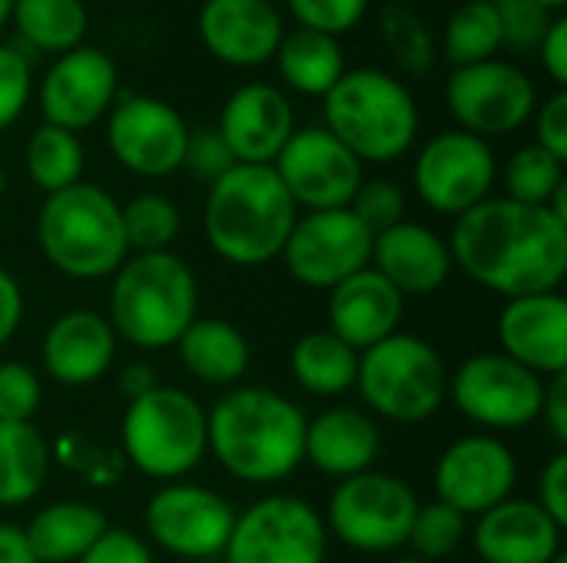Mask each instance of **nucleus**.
<instances>
[{"label":"nucleus","mask_w":567,"mask_h":563,"mask_svg":"<svg viewBox=\"0 0 567 563\" xmlns=\"http://www.w3.org/2000/svg\"><path fill=\"white\" fill-rule=\"evenodd\" d=\"M452 262L482 289L508 299L561 292L567 279V222L548 206L492 196L455 219Z\"/></svg>","instance_id":"nucleus-1"},{"label":"nucleus","mask_w":567,"mask_h":563,"mask_svg":"<svg viewBox=\"0 0 567 563\" xmlns=\"http://www.w3.org/2000/svg\"><path fill=\"white\" fill-rule=\"evenodd\" d=\"M309 415L262 385H236L206 411V455L246 484L286 481L302 465Z\"/></svg>","instance_id":"nucleus-2"},{"label":"nucleus","mask_w":567,"mask_h":563,"mask_svg":"<svg viewBox=\"0 0 567 563\" xmlns=\"http://www.w3.org/2000/svg\"><path fill=\"white\" fill-rule=\"evenodd\" d=\"M299 219V209L272 166L236 163L209 183L203 206V232L209 249L229 265H266L282 256V246Z\"/></svg>","instance_id":"nucleus-3"},{"label":"nucleus","mask_w":567,"mask_h":563,"mask_svg":"<svg viewBox=\"0 0 567 563\" xmlns=\"http://www.w3.org/2000/svg\"><path fill=\"white\" fill-rule=\"evenodd\" d=\"M110 279L106 322L116 342L163 352L199 319V282L173 249L133 252Z\"/></svg>","instance_id":"nucleus-4"},{"label":"nucleus","mask_w":567,"mask_h":563,"mask_svg":"<svg viewBox=\"0 0 567 563\" xmlns=\"http://www.w3.org/2000/svg\"><path fill=\"white\" fill-rule=\"evenodd\" d=\"M322 126L365 166L395 163L419 139V103L389 70L355 66L322 96Z\"/></svg>","instance_id":"nucleus-5"},{"label":"nucleus","mask_w":567,"mask_h":563,"mask_svg":"<svg viewBox=\"0 0 567 563\" xmlns=\"http://www.w3.org/2000/svg\"><path fill=\"white\" fill-rule=\"evenodd\" d=\"M43 259L66 279H110L130 256L120 202L96 183H76L43 199L37 212Z\"/></svg>","instance_id":"nucleus-6"},{"label":"nucleus","mask_w":567,"mask_h":563,"mask_svg":"<svg viewBox=\"0 0 567 563\" xmlns=\"http://www.w3.org/2000/svg\"><path fill=\"white\" fill-rule=\"evenodd\" d=\"M123 458L153 481H183L206 458V408L183 388L156 385L126 402L120 425Z\"/></svg>","instance_id":"nucleus-7"},{"label":"nucleus","mask_w":567,"mask_h":563,"mask_svg":"<svg viewBox=\"0 0 567 563\" xmlns=\"http://www.w3.org/2000/svg\"><path fill=\"white\" fill-rule=\"evenodd\" d=\"M355 388L379 418L419 425L449 402V368L432 342L395 332L359 352Z\"/></svg>","instance_id":"nucleus-8"},{"label":"nucleus","mask_w":567,"mask_h":563,"mask_svg":"<svg viewBox=\"0 0 567 563\" xmlns=\"http://www.w3.org/2000/svg\"><path fill=\"white\" fill-rule=\"evenodd\" d=\"M419 504L402 478L365 471L336 484L322 521L336 541L359 554H392L409 544Z\"/></svg>","instance_id":"nucleus-9"},{"label":"nucleus","mask_w":567,"mask_h":563,"mask_svg":"<svg viewBox=\"0 0 567 563\" xmlns=\"http://www.w3.org/2000/svg\"><path fill=\"white\" fill-rule=\"evenodd\" d=\"M545 378L505 358L502 352H482L449 372V402L462 418L492 431H522L542 421Z\"/></svg>","instance_id":"nucleus-10"},{"label":"nucleus","mask_w":567,"mask_h":563,"mask_svg":"<svg viewBox=\"0 0 567 563\" xmlns=\"http://www.w3.org/2000/svg\"><path fill=\"white\" fill-rule=\"evenodd\" d=\"M329 531L322 514L296 494H269L236 514L226 563H326Z\"/></svg>","instance_id":"nucleus-11"},{"label":"nucleus","mask_w":567,"mask_h":563,"mask_svg":"<svg viewBox=\"0 0 567 563\" xmlns=\"http://www.w3.org/2000/svg\"><path fill=\"white\" fill-rule=\"evenodd\" d=\"M445 106L458 129L472 136H508L532 123L538 106L535 80L508 60L455 66L445 83Z\"/></svg>","instance_id":"nucleus-12"},{"label":"nucleus","mask_w":567,"mask_h":563,"mask_svg":"<svg viewBox=\"0 0 567 563\" xmlns=\"http://www.w3.org/2000/svg\"><path fill=\"white\" fill-rule=\"evenodd\" d=\"M498 179V159L488 139L465 129H445L432 136L412 166L419 199L439 216H465L468 209L492 199Z\"/></svg>","instance_id":"nucleus-13"},{"label":"nucleus","mask_w":567,"mask_h":563,"mask_svg":"<svg viewBox=\"0 0 567 563\" xmlns=\"http://www.w3.org/2000/svg\"><path fill=\"white\" fill-rule=\"evenodd\" d=\"M189 126L176 106L150 93L120 90L106 113V146L113 159L143 179H166L183 169Z\"/></svg>","instance_id":"nucleus-14"},{"label":"nucleus","mask_w":567,"mask_h":563,"mask_svg":"<svg viewBox=\"0 0 567 563\" xmlns=\"http://www.w3.org/2000/svg\"><path fill=\"white\" fill-rule=\"evenodd\" d=\"M143 524L150 541L166 554L183 561H209L223 557L236 524V511L213 488L169 481L146 501Z\"/></svg>","instance_id":"nucleus-15"},{"label":"nucleus","mask_w":567,"mask_h":563,"mask_svg":"<svg viewBox=\"0 0 567 563\" xmlns=\"http://www.w3.org/2000/svg\"><path fill=\"white\" fill-rule=\"evenodd\" d=\"M372 232L352 216V209L302 212L282 246L286 272L306 289H336L349 275L369 269Z\"/></svg>","instance_id":"nucleus-16"},{"label":"nucleus","mask_w":567,"mask_h":563,"mask_svg":"<svg viewBox=\"0 0 567 563\" xmlns=\"http://www.w3.org/2000/svg\"><path fill=\"white\" fill-rule=\"evenodd\" d=\"M272 169L299 212L349 209L365 179L362 163L326 126L296 129Z\"/></svg>","instance_id":"nucleus-17"},{"label":"nucleus","mask_w":567,"mask_h":563,"mask_svg":"<svg viewBox=\"0 0 567 563\" xmlns=\"http://www.w3.org/2000/svg\"><path fill=\"white\" fill-rule=\"evenodd\" d=\"M116 96H120V70L106 50L90 43L53 56V63L47 66L37 86L43 123L76 136L96 126L100 119H106Z\"/></svg>","instance_id":"nucleus-18"},{"label":"nucleus","mask_w":567,"mask_h":563,"mask_svg":"<svg viewBox=\"0 0 567 563\" xmlns=\"http://www.w3.org/2000/svg\"><path fill=\"white\" fill-rule=\"evenodd\" d=\"M518 481L512 448L495 435H465L452 441L435 465V501L449 504L462 518H482L495 504L508 501Z\"/></svg>","instance_id":"nucleus-19"},{"label":"nucleus","mask_w":567,"mask_h":563,"mask_svg":"<svg viewBox=\"0 0 567 563\" xmlns=\"http://www.w3.org/2000/svg\"><path fill=\"white\" fill-rule=\"evenodd\" d=\"M296 129L299 126L289 96L266 80L236 86L216 123V133L229 146L233 159L246 166H272Z\"/></svg>","instance_id":"nucleus-20"},{"label":"nucleus","mask_w":567,"mask_h":563,"mask_svg":"<svg viewBox=\"0 0 567 563\" xmlns=\"http://www.w3.org/2000/svg\"><path fill=\"white\" fill-rule=\"evenodd\" d=\"M203 46L229 66H262L276 56L286 20L272 0H203L199 17Z\"/></svg>","instance_id":"nucleus-21"},{"label":"nucleus","mask_w":567,"mask_h":563,"mask_svg":"<svg viewBox=\"0 0 567 563\" xmlns=\"http://www.w3.org/2000/svg\"><path fill=\"white\" fill-rule=\"evenodd\" d=\"M498 345L502 355L535 372L538 378H555L567 372V302L561 292L508 299L498 312Z\"/></svg>","instance_id":"nucleus-22"},{"label":"nucleus","mask_w":567,"mask_h":563,"mask_svg":"<svg viewBox=\"0 0 567 563\" xmlns=\"http://www.w3.org/2000/svg\"><path fill=\"white\" fill-rule=\"evenodd\" d=\"M369 265L402 299H422V295L439 292L455 269L449 239H442L435 229L412 222V219H405L372 239Z\"/></svg>","instance_id":"nucleus-23"},{"label":"nucleus","mask_w":567,"mask_h":563,"mask_svg":"<svg viewBox=\"0 0 567 563\" xmlns=\"http://www.w3.org/2000/svg\"><path fill=\"white\" fill-rule=\"evenodd\" d=\"M43 372L66 388L96 385L110 375L116 362V335L106 315L93 309H73L50 322L43 345H40Z\"/></svg>","instance_id":"nucleus-24"},{"label":"nucleus","mask_w":567,"mask_h":563,"mask_svg":"<svg viewBox=\"0 0 567 563\" xmlns=\"http://www.w3.org/2000/svg\"><path fill=\"white\" fill-rule=\"evenodd\" d=\"M561 534L538 501L512 494L475 521L472 551L482 563H551L565 551Z\"/></svg>","instance_id":"nucleus-25"},{"label":"nucleus","mask_w":567,"mask_h":563,"mask_svg":"<svg viewBox=\"0 0 567 563\" xmlns=\"http://www.w3.org/2000/svg\"><path fill=\"white\" fill-rule=\"evenodd\" d=\"M405 299L369 265L329 289V332L349 348L365 352L399 332Z\"/></svg>","instance_id":"nucleus-26"},{"label":"nucleus","mask_w":567,"mask_h":563,"mask_svg":"<svg viewBox=\"0 0 567 563\" xmlns=\"http://www.w3.org/2000/svg\"><path fill=\"white\" fill-rule=\"evenodd\" d=\"M382 451V435L372 415L352 405H332L306 421L302 461L329 478H355L372 471Z\"/></svg>","instance_id":"nucleus-27"},{"label":"nucleus","mask_w":567,"mask_h":563,"mask_svg":"<svg viewBox=\"0 0 567 563\" xmlns=\"http://www.w3.org/2000/svg\"><path fill=\"white\" fill-rule=\"evenodd\" d=\"M173 348L179 365L213 388H236L252 362L249 338L226 319H196Z\"/></svg>","instance_id":"nucleus-28"},{"label":"nucleus","mask_w":567,"mask_h":563,"mask_svg":"<svg viewBox=\"0 0 567 563\" xmlns=\"http://www.w3.org/2000/svg\"><path fill=\"white\" fill-rule=\"evenodd\" d=\"M106 528L110 521L103 511L83 501H56L27 521L23 538L37 563H76L106 534Z\"/></svg>","instance_id":"nucleus-29"},{"label":"nucleus","mask_w":567,"mask_h":563,"mask_svg":"<svg viewBox=\"0 0 567 563\" xmlns=\"http://www.w3.org/2000/svg\"><path fill=\"white\" fill-rule=\"evenodd\" d=\"M276 70L282 76V83L302 96H326L339 80L342 73L349 70L346 66V50L336 37H326V33H316V30H289L276 50Z\"/></svg>","instance_id":"nucleus-30"},{"label":"nucleus","mask_w":567,"mask_h":563,"mask_svg":"<svg viewBox=\"0 0 567 563\" xmlns=\"http://www.w3.org/2000/svg\"><path fill=\"white\" fill-rule=\"evenodd\" d=\"M289 372L296 385L316 398H339L355 388L359 352L349 348L329 329L302 335L289 352Z\"/></svg>","instance_id":"nucleus-31"},{"label":"nucleus","mask_w":567,"mask_h":563,"mask_svg":"<svg viewBox=\"0 0 567 563\" xmlns=\"http://www.w3.org/2000/svg\"><path fill=\"white\" fill-rule=\"evenodd\" d=\"M10 23L37 53H70L86 43L90 10L83 0H13Z\"/></svg>","instance_id":"nucleus-32"},{"label":"nucleus","mask_w":567,"mask_h":563,"mask_svg":"<svg viewBox=\"0 0 567 563\" xmlns=\"http://www.w3.org/2000/svg\"><path fill=\"white\" fill-rule=\"evenodd\" d=\"M50 475V445L30 425L0 421V508L30 504Z\"/></svg>","instance_id":"nucleus-33"},{"label":"nucleus","mask_w":567,"mask_h":563,"mask_svg":"<svg viewBox=\"0 0 567 563\" xmlns=\"http://www.w3.org/2000/svg\"><path fill=\"white\" fill-rule=\"evenodd\" d=\"M83 166H86V153L80 136L60 126L40 123L23 146V169L43 196L83 183Z\"/></svg>","instance_id":"nucleus-34"},{"label":"nucleus","mask_w":567,"mask_h":563,"mask_svg":"<svg viewBox=\"0 0 567 563\" xmlns=\"http://www.w3.org/2000/svg\"><path fill=\"white\" fill-rule=\"evenodd\" d=\"M505 40H502V20L495 0H465L452 10L442 33V53L452 63V70L495 60Z\"/></svg>","instance_id":"nucleus-35"},{"label":"nucleus","mask_w":567,"mask_h":563,"mask_svg":"<svg viewBox=\"0 0 567 563\" xmlns=\"http://www.w3.org/2000/svg\"><path fill=\"white\" fill-rule=\"evenodd\" d=\"M123 239L130 252H169L183 229L179 206L163 192H140L120 206Z\"/></svg>","instance_id":"nucleus-36"},{"label":"nucleus","mask_w":567,"mask_h":563,"mask_svg":"<svg viewBox=\"0 0 567 563\" xmlns=\"http://www.w3.org/2000/svg\"><path fill=\"white\" fill-rule=\"evenodd\" d=\"M502 186H505V199L525 206H548L551 196L567 186L565 163L548 149H542L538 143H528L508 156L502 169Z\"/></svg>","instance_id":"nucleus-37"},{"label":"nucleus","mask_w":567,"mask_h":563,"mask_svg":"<svg viewBox=\"0 0 567 563\" xmlns=\"http://www.w3.org/2000/svg\"><path fill=\"white\" fill-rule=\"evenodd\" d=\"M379 30H382V40H385L392 60L399 63V70H405L412 76H425L432 70L435 37L415 10H409L402 3L385 7Z\"/></svg>","instance_id":"nucleus-38"},{"label":"nucleus","mask_w":567,"mask_h":563,"mask_svg":"<svg viewBox=\"0 0 567 563\" xmlns=\"http://www.w3.org/2000/svg\"><path fill=\"white\" fill-rule=\"evenodd\" d=\"M465 521H468V518H462L458 511H452V508L442 504V501L419 504L405 548H412L419 561H445V557H452V554L465 544V538H468Z\"/></svg>","instance_id":"nucleus-39"},{"label":"nucleus","mask_w":567,"mask_h":563,"mask_svg":"<svg viewBox=\"0 0 567 563\" xmlns=\"http://www.w3.org/2000/svg\"><path fill=\"white\" fill-rule=\"evenodd\" d=\"M369 7L372 0H286V10L296 20V27L326 33L336 40L355 30L365 20Z\"/></svg>","instance_id":"nucleus-40"},{"label":"nucleus","mask_w":567,"mask_h":563,"mask_svg":"<svg viewBox=\"0 0 567 563\" xmlns=\"http://www.w3.org/2000/svg\"><path fill=\"white\" fill-rule=\"evenodd\" d=\"M349 209L372 236H379V232L405 222V192L392 179H362Z\"/></svg>","instance_id":"nucleus-41"},{"label":"nucleus","mask_w":567,"mask_h":563,"mask_svg":"<svg viewBox=\"0 0 567 563\" xmlns=\"http://www.w3.org/2000/svg\"><path fill=\"white\" fill-rule=\"evenodd\" d=\"M43 385L23 362H0V421L30 425L40 411Z\"/></svg>","instance_id":"nucleus-42"},{"label":"nucleus","mask_w":567,"mask_h":563,"mask_svg":"<svg viewBox=\"0 0 567 563\" xmlns=\"http://www.w3.org/2000/svg\"><path fill=\"white\" fill-rule=\"evenodd\" d=\"M33 96V66L20 46L0 43V133L10 129Z\"/></svg>","instance_id":"nucleus-43"},{"label":"nucleus","mask_w":567,"mask_h":563,"mask_svg":"<svg viewBox=\"0 0 567 563\" xmlns=\"http://www.w3.org/2000/svg\"><path fill=\"white\" fill-rule=\"evenodd\" d=\"M495 10L502 20V40L505 46H515V50H538L548 23L555 20V13L528 0H495Z\"/></svg>","instance_id":"nucleus-44"},{"label":"nucleus","mask_w":567,"mask_h":563,"mask_svg":"<svg viewBox=\"0 0 567 563\" xmlns=\"http://www.w3.org/2000/svg\"><path fill=\"white\" fill-rule=\"evenodd\" d=\"M236 159L229 153V146L223 143V136L216 133V126H203V129H189L186 139V153H183V169L196 179L216 183L226 169H233Z\"/></svg>","instance_id":"nucleus-45"},{"label":"nucleus","mask_w":567,"mask_h":563,"mask_svg":"<svg viewBox=\"0 0 567 563\" xmlns=\"http://www.w3.org/2000/svg\"><path fill=\"white\" fill-rule=\"evenodd\" d=\"M535 143L567 163V90H555L535 106Z\"/></svg>","instance_id":"nucleus-46"},{"label":"nucleus","mask_w":567,"mask_h":563,"mask_svg":"<svg viewBox=\"0 0 567 563\" xmlns=\"http://www.w3.org/2000/svg\"><path fill=\"white\" fill-rule=\"evenodd\" d=\"M76 563H156L150 544L126 531V528H106V534L80 557Z\"/></svg>","instance_id":"nucleus-47"},{"label":"nucleus","mask_w":567,"mask_h":563,"mask_svg":"<svg viewBox=\"0 0 567 563\" xmlns=\"http://www.w3.org/2000/svg\"><path fill=\"white\" fill-rule=\"evenodd\" d=\"M538 508L558 524L567 528V455H555L538 475Z\"/></svg>","instance_id":"nucleus-48"},{"label":"nucleus","mask_w":567,"mask_h":563,"mask_svg":"<svg viewBox=\"0 0 567 563\" xmlns=\"http://www.w3.org/2000/svg\"><path fill=\"white\" fill-rule=\"evenodd\" d=\"M538 56H542V66L548 70V76L555 80L558 90L567 86V20L565 17H555L538 43Z\"/></svg>","instance_id":"nucleus-49"},{"label":"nucleus","mask_w":567,"mask_h":563,"mask_svg":"<svg viewBox=\"0 0 567 563\" xmlns=\"http://www.w3.org/2000/svg\"><path fill=\"white\" fill-rule=\"evenodd\" d=\"M23 312H27L23 289H20V282L10 275V269L0 265V348L20 332Z\"/></svg>","instance_id":"nucleus-50"},{"label":"nucleus","mask_w":567,"mask_h":563,"mask_svg":"<svg viewBox=\"0 0 567 563\" xmlns=\"http://www.w3.org/2000/svg\"><path fill=\"white\" fill-rule=\"evenodd\" d=\"M542 421L555 435L558 445H567V372L548 378L545 385V405H542Z\"/></svg>","instance_id":"nucleus-51"},{"label":"nucleus","mask_w":567,"mask_h":563,"mask_svg":"<svg viewBox=\"0 0 567 563\" xmlns=\"http://www.w3.org/2000/svg\"><path fill=\"white\" fill-rule=\"evenodd\" d=\"M0 563H37L23 538V528L7 524V521H0Z\"/></svg>","instance_id":"nucleus-52"},{"label":"nucleus","mask_w":567,"mask_h":563,"mask_svg":"<svg viewBox=\"0 0 567 563\" xmlns=\"http://www.w3.org/2000/svg\"><path fill=\"white\" fill-rule=\"evenodd\" d=\"M159 382H156V372L150 368V365H143V362H133V365H126L123 372H120V392L126 395V402H133V398H143L146 392H153Z\"/></svg>","instance_id":"nucleus-53"},{"label":"nucleus","mask_w":567,"mask_h":563,"mask_svg":"<svg viewBox=\"0 0 567 563\" xmlns=\"http://www.w3.org/2000/svg\"><path fill=\"white\" fill-rule=\"evenodd\" d=\"M528 3H535V7H542L548 13H561L567 7V0H528Z\"/></svg>","instance_id":"nucleus-54"},{"label":"nucleus","mask_w":567,"mask_h":563,"mask_svg":"<svg viewBox=\"0 0 567 563\" xmlns=\"http://www.w3.org/2000/svg\"><path fill=\"white\" fill-rule=\"evenodd\" d=\"M10 7H13V0H0V30L10 23Z\"/></svg>","instance_id":"nucleus-55"},{"label":"nucleus","mask_w":567,"mask_h":563,"mask_svg":"<svg viewBox=\"0 0 567 563\" xmlns=\"http://www.w3.org/2000/svg\"><path fill=\"white\" fill-rule=\"evenodd\" d=\"M7 192V173H3V166H0V196Z\"/></svg>","instance_id":"nucleus-56"},{"label":"nucleus","mask_w":567,"mask_h":563,"mask_svg":"<svg viewBox=\"0 0 567 563\" xmlns=\"http://www.w3.org/2000/svg\"><path fill=\"white\" fill-rule=\"evenodd\" d=\"M392 563H429V561H419V557H399V561Z\"/></svg>","instance_id":"nucleus-57"},{"label":"nucleus","mask_w":567,"mask_h":563,"mask_svg":"<svg viewBox=\"0 0 567 563\" xmlns=\"http://www.w3.org/2000/svg\"><path fill=\"white\" fill-rule=\"evenodd\" d=\"M551 563H567V554H565V551H561V554H558V557H555V561H551Z\"/></svg>","instance_id":"nucleus-58"}]
</instances>
